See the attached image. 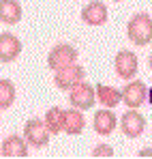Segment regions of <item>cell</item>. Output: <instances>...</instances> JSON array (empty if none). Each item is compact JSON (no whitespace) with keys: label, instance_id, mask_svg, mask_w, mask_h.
I'll return each instance as SVG.
<instances>
[{"label":"cell","instance_id":"6da1fadb","mask_svg":"<svg viewBox=\"0 0 152 159\" xmlns=\"http://www.w3.org/2000/svg\"><path fill=\"white\" fill-rule=\"evenodd\" d=\"M127 37L131 43H135L139 48L152 43V17L146 11L135 13L127 22Z\"/></svg>","mask_w":152,"mask_h":159},{"label":"cell","instance_id":"7a4b0ae2","mask_svg":"<svg viewBox=\"0 0 152 159\" xmlns=\"http://www.w3.org/2000/svg\"><path fill=\"white\" fill-rule=\"evenodd\" d=\"M77 50L71 43H56L47 54V67L51 71H58V69H64L69 65H75L77 62Z\"/></svg>","mask_w":152,"mask_h":159},{"label":"cell","instance_id":"3957f363","mask_svg":"<svg viewBox=\"0 0 152 159\" xmlns=\"http://www.w3.org/2000/svg\"><path fill=\"white\" fill-rule=\"evenodd\" d=\"M24 138L30 146L43 148V146L50 144L51 133H50V129H47V125H45L43 118H30V120H26V125H24Z\"/></svg>","mask_w":152,"mask_h":159},{"label":"cell","instance_id":"277c9868","mask_svg":"<svg viewBox=\"0 0 152 159\" xmlns=\"http://www.w3.org/2000/svg\"><path fill=\"white\" fill-rule=\"evenodd\" d=\"M86 78V69L81 67V65H69V67H64V69H58V71H54V84H56V88H60V90H71V88H75L77 84H81Z\"/></svg>","mask_w":152,"mask_h":159},{"label":"cell","instance_id":"5b68a950","mask_svg":"<svg viewBox=\"0 0 152 159\" xmlns=\"http://www.w3.org/2000/svg\"><path fill=\"white\" fill-rule=\"evenodd\" d=\"M69 103L71 107H77V110H90V107L97 103V88L88 82H81L77 84L75 88L69 90Z\"/></svg>","mask_w":152,"mask_h":159},{"label":"cell","instance_id":"8992f818","mask_svg":"<svg viewBox=\"0 0 152 159\" xmlns=\"http://www.w3.org/2000/svg\"><path fill=\"white\" fill-rule=\"evenodd\" d=\"M148 101V86L141 80H128L122 88V103L131 110H137Z\"/></svg>","mask_w":152,"mask_h":159},{"label":"cell","instance_id":"52a82bcc","mask_svg":"<svg viewBox=\"0 0 152 159\" xmlns=\"http://www.w3.org/2000/svg\"><path fill=\"white\" fill-rule=\"evenodd\" d=\"M114 69H116L118 78L128 82V80L135 78V73L139 69V58L131 50H120V52L116 54V58H114Z\"/></svg>","mask_w":152,"mask_h":159},{"label":"cell","instance_id":"ba28073f","mask_svg":"<svg viewBox=\"0 0 152 159\" xmlns=\"http://www.w3.org/2000/svg\"><path fill=\"white\" fill-rule=\"evenodd\" d=\"M144 129H146V116L141 112L128 107V112H124L122 118H120V131L124 133L127 138L135 140V138H139L144 133Z\"/></svg>","mask_w":152,"mask_h":159},{"label":"cell","instance_id":"9c48e42d","mask_svg":"<svg viewBox=\"0 0 152 159\" xmlns=\"http://www.w3.org/2000/svg\"><path fill=\"white\" fill-rule=\"evenodd\" d=\"M28 142H26L24 135H17V133H11L2 140L0 144V155L2 157H11V159H24L28 157Z\"/></svg>","mask_w":152,"mask_h":159},{"label":"cell","instance_id":"30bf717a","mask_svg":"<svg viewBox=\"0 0 152 159\" xmlns=\"http://www.w3.org/2000/svg\"><path fill=\"white\" fill-rule=\"evenodd\" d=\"M109 20V11L101 0H90L84 9H81V22L88 26H103Z\"/></svg>","mask_w":152,"mask_h":159},{"label":"cell","instance_id":"8fae6325","mask_svg":"<svg viewBox=\"0 0 152 159\" xmlns=\"http://www.w3.org/2000/svg\"><path fill=\"white\" fill-rule=\"evenodd\" d=\"M22 54V41L13 32H0V62H13Z\"/></svg>","mask_w":152,"mask_h":159},{"label":"cell","instance_id":"7c38bea8","mask_svg":"<svg viewBox=\"0 0 152 159\" xmlns=\"http://www.w3.org/2000/svg\"><path fill=\"white\" fill-rule=\"evenodd\" d=\"M118 125V118L116 114L111 112V107H105V110H99L94 112V118H92V127L99 135H109V133L116 129Z\"/></svg>","mask_w":152,"mask_h":159},{"label":"cell","instance_id":"4fadbf2b","mask_svg":"<svg viewBox=\"0 0 152 159\" xmlns=\"http://www.w3.org/2000/svg\"><path fill=\"white\" fill-rule=\"evenodd\" d=\"M84 129H86V118H84L81 110H77V107L64 110V127H62V131H67V135H79Z\"/></svg>","mask_w":152,"mask_h":159},{"label":"cell","instance_id":"5bb4252c","mask_svg":"<svg viewBox=\"0 0 152 159\" xmlns=\"http://www.w3.org/2000/svg\"><path fill=\"white\" fill-rule=\"evenodd\" d=\"M24 11L20 0H0V22L7 26H13L22 20Z\"/></svg>","mask_w":152,"mask_h":159},{"label":"cell","instance_id":"9a60e30c","mask_svg":"<svg viewBox=\"0 0 152 159\" xmlns=\"http://www.w3.org/2000/svg\"><path fill=\"white\" fill-rule=\"evenodd\" d=\"M97 101H101L103 107H116L122 101V90L109 84H97Z\"/></svg>","mask_w":152,"mask_h":159},{"label":"cell","instance_id":"2e32d148","mask_svg":"<svg viewBox=\"0 0 152 159\" xmlns=\"http://www.w3.org/2000/svg\"><path fill=\"white\" fill-rule=\"evenodd\" d=\"M45 125H47V129H50L51 135H58V133H62V127H64V110L60 106H54L50 107L47 112H45Z\"/></svg>","mask_w":152,"mask_h":159},{"label":"cell","instance_id":"e0dca14e","mask_svg":"<svg viewBox=\"0 0 152 159\" xmlns=\"http://www.w3.org/2000/svg\"><path fill=\"white\" fill-rule=\"evenodd\" d=\"M15 97H17V90H15V84L9 78H0V112L2 110H9V107L15 103Z\"/></svg>","mask_w":152,"mask_h":159},{"label":"cell","instance_id":"ac0fdd59","mask_svg":"<svg viewBox=\"0 0 152 159\" xmlns=\"http://www.w3.org/2000/svg\"><path fill=\"white\" fill-rule=\"evenodd\" d=\"M116 153H114V148L109 146V144H99V146H94V151H92V157H114Z\"/></svg>","mask_w":152,"mask_h":159},{"label":"cell","instance_id":"d6986e66","mask_svg":"<svg viewBox=\"0 0 152 159\" xmlns=\"http://www.w3.org/2000/svg\"><path fill=\"white\" fill-rule=\"evenodd\" d=\"M137 155H139V157H152V148H141Z\"/></svg>","mask_w":152,"mask_h":159},{"label":"cell","instance_id":"ffe728a7","mask_svg":"<svg viewBox=\"0 0 152 159\" xmlns=\"http://www.w3.org/2000/svg\"><path fill=\"white\" fill-rule=\"evenodd\" d=\"M148 101H150V106H152V86L148 88Z\"/></svg>","mask_w":152,"mask_h":159},{"label":"cell","instance_id":"44dd1931","mask_svg":"<svg viewBox=\"0 0 152 159\" xmlns=\"http://www.w3.org/2000/svg\"><path fill=\"white\" fill-rule=\"evenodd\" d=\"M148 67H150V71H152V54H150V58H148Z\"/></svg>","mask_w":152,"mask_h":159},{"label":"cell","instance_id":"7402d4cb","mask_svg":"<svg viewBox=\"0 0 152 159\" xmlns=\"http://www.w3.org/2000/svg\"><path fill=\"white\" fill-rule=\"evenodd\" d=\"M114 2H122V0H114Z\"/></svg>","mask_w":152,"mask_h":159}]
</instances>
